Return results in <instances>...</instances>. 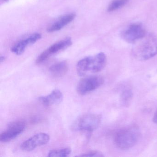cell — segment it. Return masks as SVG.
Masks as SVG:
<instances>
[{
  "instance_id": "cell-13",
  "label": "cell",
  "mask_w": 157,
  "mask_h": 157,
  "mask_svg": "<svg viewBox=\"0 0 157 157\" xmlns=\"http://www.w3.org/2000/svg\"><path fill=\"white\" fill-rule=\"evenodd\" d=\"M68 69L67 62L66 61H61L50 66L49 71L52 76L56 78H60L66 75Z\"/></svg>"
},
{
  "instance_id": "cell-17",
  "label": "cell",
  "mask_w": 157,
  "mask_h": 157,
  "mask_svg": "<svg viewBox=\"0 0 157 157\" xmlns=\"http://www.w3.org/2000/svg\"><path fill=\"white\" fill-rule=\"evenodd\" d=\"M80 157H103L104 155L101 152L98 151H92L79 155Z\"/></svg>"
},
{
  "instance_id": "cell-6",
  "label": "cell",
  "mask_w": 157,
  "mask_h": 157,
  "mask_svg": "<svg viewBox=\"0 0 157 157\" xmlns=\"http://www.w3.org/2000/svg\"><path fill=\"white\" fill-rule=\"evenodd\" d=\"M146 32L140 24L130 25L121 33V37L127 43L135 44L145 37Z\"/></svg>"
},
{
  "instance_id": "cell-14",
  "label": "cell",
  "mask_w": 157,
  "mask_h": 157,
  "mask_svg": "<svg viewBox=\"0 0 157 157\" xmlns=\"http://www.w3.org/2000/svg\"><path fill=\"white\" fill-rule=\"evenodd\" d=\"M71 148L68 147L52 150L49 151L48 156L49 157H67L71 154Z\"/></svg>"
},
{
  "instance_id": "cell-5",
  "label": "cell",
  "mask_w": 157,
  "mask_h": 157,
  "mask_svg": "<svg viewBox=\"0 0 157 157\" xmlns=\"http://www.w3.org/2000/svg\"><path fill=\"white\" fill-rule=\"evenodd\" d=\"M104 82L102 77L92 76L85 77L81 79L77 85L78 93L83 95L89 93L101 86Z\"/></svg>"
},
{
  "instance_id": "cell-2",
  "label": "cell",
  "mask_w": 157,
  "mask_h": 157,
  "mask_svg": "<svg viewBox=\"0 0 157 157\" xmlns=\"http://www.w3.org/2000/svg\"><path fill=\"white\" fill-rule=\"evenodd\" d=\"M107 59L104 53H99L92 56L86 57L80 60L77 65V71L80 76L88 73H95L102 70L106 64Z\"/></svg>"
},
{
  "instance_id": "cell-1",
  "label": "cell",
  "mask_w": 157,
  "mask_h": 157,
  "mask_svg": "<svg viewBox=\"0 0 157 157\" xmlns=\"http://www.w3.org/2000/svg\"><path fill=\"white\" fill-rule=\"evenodd\" d=\"M139 41L132 50V55L135 59L145 61L157 55V35H146Z\"/></svg>"
},
{
  "instance_id": "cell-9",
  "label": "cell",
  "mask_w": 157,
  "mask_h": 157,
  "mask_svg": "<svg viewBox=\"0 0 157 157\" xmlns=\"http://www.w3.org/2000/svg\"><path fill=\"white\" fill-rule=\"evenodd\" d=\"M49 140L50 137L48 134L44 133H38L24 141L21 145V148L25 151H32L37 147L47 144Z\"/></svg>"
},
{
  "instance_id": "cell-12",
  "label": "cell",
  "mask_w": 157,
  "mask_h": 157,
  "mask_svg": "<svg viewBox=\"0 0 157 157\" xmlns=\"http://www.w3.org/2000/svg\"><path fill=\"white\" fill-rule=\"evenodd\" d=\"M63 94L58 90H53L50 94L39 98V101L45 106L59 104L63 100Z\"/></svg>"
},
{
  "instance_id": "cell-3",
  "label": "cell",
  "mask_w": 157,
  "mask_h": 157,
  "mask_svg": "<svg viewBox=\"0 0 157 157\" xmlns=\"http://www.w3.org/2000/svg\"><path fill=\"white\" fill-rule=\"evenodd\" d=\"M140 133L136 126L128 127L118 131L115 136L116 146L122 150H128L134 147L139 139Z\"/></svg>"
},
{
  "instance_id": "cell-8",
  "label": "cell",
  "mask_w": 157,
  "mask_h": 157,
  "mask_svg": "<svg viewBox=\"0 0 157 157\" xmlns=\"http://www.w3.org/2000/svg\"><path fill=\"white\" fill-rule=\"evenodd\" d=\"M25 128V124L23 121L19 120L11 122L6 130L0 135V140L2 142H9L21 134Z\"/></svg>"
},
{
  "instance_id": "cell-7",
  "label": "cell",
  "mask_w": 157,
  "mask_h": 157,
  "mask_svg": "<svg viewBox=\"0 0 157 157\" xmlns=\"http://www.w3.org/2000/svg\"><path fill=\"white\" fill-rule=\"evenodd\" d=\"M72 44L71 38L67 37L53 44L44 51L42 54H40L36 59V64H39L43 63L52 55L66 49L71 46Z\"/></svg>"
},
{
  "instance_id": "cell-4",
  "label": "cell",
  "mask_w": 157,
  "mask_h": 157,
  "mask_svg": "<svg viewBox=\"0 0 157 157\" xmlns=\"http://www.w3.org/2000/svg\"><path fill=\"white\" fill-rule=\"evenodd\" d=\"M101 117L95 114H86L79 117L74 123L73 128L79 131L90 133L99 127Z\"/></svg>"
},
{
  "instance_id": "cell-15",
  "label": "cell",
  "mask_w": 157,
  "mask_h": 157,
  "mask_svg": "<svg viewBox=\"0 0 157 157\" xmlns=\"http://www.w3.org/2000/svg\"><path fill=\"white\" fill-rule=\"evenodd\" d=\"M133 94L130 89L124 90L120 95V101L124 106H127L130 105L133 98Z\"/></svg>"
},
{
  "instance_id": "cell-11",
  "label": "cell",
  "mask_w": 157,
  "mask_h": 157,
  "mask_svg": "<svg viewBox=\"0 0 157 157\" xmlns=\"http://www.w3.org/2000/svg\"><path fill=\"white\" fill-rule=\"evenodd\" d=\"M76 16L75 13H70L61 16L48 27L47 31L48 33H52L61 30L66 25L72 22L75 19Z\"/></svg>"
},
{
  "instance_id": "cell-19",
  "label": "cell",
  "mask_w": 157,
  "mask_h": 157,
  "mask_svg": "<svg viewBox=\"0 0 157 157\" xmlns=\"http://www.w3.org/2000/svg\"><path fill=\"white\" fill-rule=\"evenodd\" d=\"M0 60H1V62L2 63L3 61H5V59H6V58L4 56H1V58H0Z\"/></svg>"
},
{
  "instance_id": "cell-16",
  "label": "cell",
  "mask_w": 157,
  "mask_h": 157,
  "mask_svg": "<svg viewBox=\"0 0 157 157\" xmlns=\"http://www.w3.org/2000/svg\"><path fill=\"white\" fill-rule=\"evenodd\" d=\"M129 0H113L109 4L107 11L109 12L115 11L124 6Z\"/></svg>"
},
{
  "instance_id": "cell-20",
  "label": "cell",
  "mask_w": 157,
  "mask_h": 157,
  "mask_svg": "<svg viewBox=\"0 0 157 157\" xmlns=\"http://www.w3.org/2000/svg\"><path fill=\"white\" fill-rule=\"evenodd\" d=\"M2 1H8L9 0H2Z\"/></svg>"
},
{
  "instance_id": "cell-10",
  "label": "cell",
  "mask_w": 157,
  "mask_h": 157,
  "mask_svg": "<svg viewBox=\"0 0 157 157\" xmlns=\"http://www.w3.org/2000/svg\"><path fill=\"white\" fill-rule=\"evenodd\" d=\"M42 38V35L39 33H35L29 36L27 38L19 41L11 48L13 53L17 56L22 55L29 46L33 44Z\"/></svg>"
},
{
  "instance_id": "cell-18",
  "label": "cell",
  "mask_w": 157,
  "mask_h": 157,
  "mask_svg": "<svg viewBox=\"0 0 157 157\" xmlns=\"http://www.w3.org/2000/svg\"><path fill=\"white\" fill-rule=\"evenodd\" d=\"M153 121L154 123L157 124V109L153 116Z\"/></svg>"
}]
</instances>
